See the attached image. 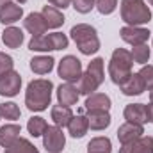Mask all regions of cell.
I'll use <instances>...</instances> for the list:
<instances>
[{"instance_id": "f546056e", "label": "cell", "mask_w": 153, "mask_h": 153, "mask_svg": "<svg viewBox=\"0 0 153 153\" xmlns=\"http://www.w3.org/2000/svg\"><path fill=\"white\" fill-rule=\"evenodd\" d=\"M103 59L102 57H96V59H93L89 64H87V73H91V75L94 76V78H98L102 84H103V80H105V71H103Z\"/></svg>"}, {"instance_id": "d6986e66", "label": "cell", "mask_w": 153, "mask_h": 153, "mask_svg": "<svg viewBox=\"0 0 153 153\" xmlns=\"http://www.w3.org/2000/svg\"><path fill=\"white\" fill-rule=\"evenodd\" d=\"M53 64H55V61L50 55H36L30 59V70L36 75H48L53 70Z\"/></svg>"}, {"instance_id": "ffe728a7", "label": "cell", "mask_w": 153, "mask_h": 153, "mask_svg": "<svg viewBox=\"0 0 153 153\" xmlns=\"http://www.w3.org/2000/svg\"><path fill=\"white\" fill-rule=\"evenodd\" d=\"M23 30L14 27V25H9L4 32H2V41L7 48H20V45L23 43Z\"/></svg>"}, {"instance_id": "5b68a950", "label": "cell", "mask_w": 153, "mask_h": 153, "mask_svg": "<svg viewBox=\"0 0 153 153\" xmlns=\"http://www.w3.org/2000/svg\"><path fill=\"white\" fill-rule=\"evenodd\" d=\"M57 73L59 76L64 80V82H70V84H75L80 80L82 76V62L76 59L75 55H66L59 61V66H57Z\"/></svg>"}, {"instance_id": "e575fe53", "label": "cell", "mask_w": 153, "mask_h": 153, "mask_svg": "<svg viewBox=\"0 0 153 153\" xmlns=\"http://www.w3.org/2000/svg\"><path fill=\"white\" fill-rule=\"evenodd\" d=\"M48 4L57 7V9H66L71 5V0H48Z\"/></svg>"}, {"instance_id": "ba28073f", "label": "cell", "mask_w": 153, "mask_h": 153, "mask_svg": "<svg viewBox=\"0 0 153 153\" xmlns=\"http://www.w3.org/2000/svg\"><path fill=\"white\" fill-rule=\"evenodd\" d=\"M150 34H152V32H150L148 29H144V27H130V25H126V27H123V29L119 30L121 39H123L125 43L132 45V46H137V45L146 43V41L150 39Z\"/></svg>"}, {"instance_id": "8fae6325", "label": "cell", "mask_w": 153, "mask_h": 153, "mask_svg": "<svg viewBox=\"0 0 153 153\" xmlns=\"http://www.w3.org/2000/svg\"><path fill=\"white\" fill-rule=\"evenodd\" d=\"M22 16H23V9L16 2H5L4 5H0V23L13 25V23L20 22Z\"/></svg>"}, {"instance_id": "9c48e42d", "label": "cell", "mask_w": 153, "mask_h": 153, "mask_svg": "<svg viewBox=\"0 0 153 153\" xmlns=\"http://www.w3.org/2000/svg\"><path fill=\"white\" fill-rule=\"evenodd\" d=\"M123 116L128 123H135V125H144L150 121V111L148 105L144 103H128L123 111Z\"/></svg>"}, {"instance_id": "74e56055", "label": "cell", "mask_w": 153, "mask_h": 153, "mask_svg": "<svg viewBox=\"0 0 153 153\" xmlns=\"http://www.w3.org/2000/svg\"><path fill=\"white\" fill-rule=\"evenodd\" d=\"M5 2H11V0H0V5H4Z\"/></svg>"}, {"instance_id": "f1b7e54d", "label": "cell", "mask_w": 153, "mask_h": 153, "mask_svg": "<svg viewBox=\"0 0 153 153\" xmlns=\"http://www.w3.org/2000/svg\"><path fill=\"white\" fill-rule=\"evenodd\" d=\"M0 116L4 119L16 121V119H20L22 111H20L18 103H14V102H4V103H0Z\"/></svg>"}, {"instance_id": "4dcf8cb0", "label": "cell", "mask_w": 153, "mask_h": 153, "mask_svg": "<svg viewBox=\"0 0 153 153\" xmlns=\"http://www.w3.org/2000/svg\"><path fill=\"white\" fill-rule=\"evenodd\" d=\"M71 5L75 7L76 13L80 14H87L96 7V0H71Z\"/></svg>"}, {"instance_id": "5bb4252c", "label": "cell", "mask_w": 153, "mask_h": 153, "mask_svg": "<svg viewBox=\"0 0 153 153\" xmlns=\"http://www.w3.org/2000/svg\"><path fill=\"white\" fill-rule=\"evenodd\" d=\"M143 134H144L143 125H135V123H128V121L117 128V139L121 144H128V143L139 139Z\"/></svg>"}, {"instance_id": "277c9868", "label": "cell", "mask_w": 153, "mask_h": 153, "mask_svg": "<svg viewBox=\"0 0 153 153\" xmlns=\"http://www.w3.org/2000/svg\"><path fill=\"white\" fill-rule=\"evenodd\" d=\"M132 66H134V57L128 50L125 48H116L109 61V76L116 85H121L128 76L132 75Z\"/></svg>"}, {"instance_id": "4316f807", "label": "cell", "mask_w": 153, "mask_h": 153, "mask_svg": "<svg viewBox=\"0 0 153 153\" xmlns=\"http://www.w3.org/2000/svg\"><path fill=\"white\" fill-rule=\"evenodd\" d=\"M46 126H48V123H46L45 117H41V116H32V117L29 119V123H27V130H29V134H30L32 137H43Z\"/></svg>"}, {"instance_id": "7402d4cb", "label": "cell", "mask_w": 153, "mask_h": 153, "mask_svg": "<svg viewBox=\"0 0 153 153\" xmlns=\"http://www.w3.org/2000/svg\"><path fill=\"white\" fill-rule=\"evenodd\" d=\"M52 121L55 123V126H59V128H64V126H68V123L71 121V117H73V112H71V107H64V105H53L52 107Z\"/></svg>"}, {"instance_id": "83f0119b", "label": "cell", "mask_w": 153, "mask_h": 153, "mask_svg": "<svg viewBox=\"0 0 153 153\" xmlns=\"http://www.w3.org/2000/svg\"><path fill=\"white\" fill-rule=\"evenodd\" d=\"M132 57H134V62H137V64H146L148 61H150V57H152V48L146 45V43H143V45H137V46H134L132 48Z\"/></svg>"}, {"instance_id": "d6a6232c", "label": "cell", "mask_w": 153, "mask_h": 153, "mask_svg": "<svg viewBox=\"0 0 153 153\" xmlns=\"http://www.w3.org/2000/svg\"><path fill=\"white\" fill-rule=\"evenodd\" d=\"M117 7V0H96V9L100 14H112Z\"/></svg>"}, {"instance_id": "30bf717a", "label": "cell", "mask_w": 153, "mask_h": 153, "mask_svg": "<svg viewBox=\"0 0 153 153\" xmlns=\"http://www.w3.org/2000/svg\"><path fill=\"white\" fill-rule=\"evenodd\" d=\"M111 105L112 102L105 93H93L85 98V103H84L87 112H109Z\"/></svg>"}, {"instance_id": "ab89813d", "label": "cell", "mask_w": 153, "mask_h": 153, "mask_svg": "<svg viewBox=\"0 0 153 153\" xmlns=\"http://www.w3.org/2000/svg\"><path fill=\"white\" fill-rule=\"evenodd\" d=\"M148 2H150V5H153V0H148Z\"/></svg>"}, {"instance_id": "60d3db41", "label": "cell", "mask_w": 153, "mask_h": 153, "mask_svg": "<svg viewBox=\"0 0 153 153\" xmlns=\"http://www.w3.org/2000/svg\"><path fill=\"white\" fill-rule=\"evenodd\" d=\"M0 117H2V116H0Z\"/></svg>"}, {"instance_id": "d4e9b609", "label": "cell", "mask_w": 153, "mask_h": 153, "mask_svg": "<svg viewBox=\"0 0 153 153\" xmlns=\"http://www.w3.org/2000/svg\"><path fill=\"white\" fill-rule=\"evenodd\" d=\"M4 153H39V150L25 137H18L11 146L5 148Z\"/></svg>"}, {"instance_id": "f35d334b", "label": "cell", "mask_w": 153, "mask_h": 153, "mask_svg": "<svg viewBox=\"0 0 153 153\" xmlns=\"http://www.w3.org/2000/svg\"><path fill=\"white\" fill-rule=\"evenodd\" d=\"M16 2H18V4H25L27 0H16Z\"/></svg>"}, {"instance_id": "e0dca14e", "label": "cell", "mask_w": 153, "mask_h": 153, "mask_svg": "<svg viewBox=\"0 0 153 153\" xmlns=\"http://www.w3.org/2000/svg\"><path fill=\"white\" fill-rule=\"evenodd\" d=\"M41 14H43L45 22H46V27H48V29H59V27L64 25V20H66L64 14L61 13V9H57V7H53V5H50V4H46V5L43 7Z\"/></svg>"}, {"instance_id": "7a4b0ae2", "label": "cell", "mask_w": 153, "mask_h": 153, "mask_svg": "<svg viewBox=\"0 0 153 153\" xmlns=\"http://www.w3.org/2000/svg\"><path fill=\"white\" fill-rule=\"evenodd\" d=\"M70 36L75 41L80 53H84V55H93L100 50V38H98V32L93 25L76 23L75 27H71Z\"/></svg>"}, {"instance_id": "1f68e13d", "label": "cell", "mask_w": 153, "mask_h": 153, "mask_svg": "<svg viewBox=\"0 0 153 153\" xmlns=\"http://www.w3.org/2000/svg\"><path fill=\"white\" fill-rule=\"evenodd\" d=\"M139 75H141L143 82H144V87H146L148 91H152L153 89V66L152 64H144V66L141 68Z\"/></svg>"}, {"instance_id": "3957f363", "label": "cell", "mask_w": 153, "mask_h": 153, "mask_svg": "<svg viewBox=\"0 0 153 153\" xmlns=\"http://www.w3.org/2000/svg\"><path fill=\"white\" fill-rule=\"evenodd\" d=\"M121 20L130 27H141L152 22V9L144 0H121Z\"/></svg>"}, {"instance_id": "52a82bcc", "label": "cell", "mask_w": 153, "mask_h": 153, "mask_svg": "<svg viewBox=\"0 0 153 153\" xmlns=\"http://www.w3.org/2000/svg\"><path fill=\"white\" fill-rule=\"evenodd\" d=\"M20 89H22V75L18 71L11 70L0 76V96L13 98L20 93Z\"/></svg>"}, {"instance_id": "8992f818", "label": "cell", "mask_w": 153, "mask_h": 153, "mask_svg": "<svg viewBox=\"0 0 153 153\" xmlns=\"http://www.w3.org/2000/svg\"><path fill=\"white\" fill-rule=\"evenodd\" d=\"M43 146L48 153H61L66 146V137L62 134V128L59 126H46L43 134Z\"/></svg>"}, {"instance_id": "2e32d148", "label": "cell", "mask_w": 153, "mask_h": 153, "mask_svg": "<svg viewBox=\"0 0 153 153\" xmlns=\"http://www.w3.org/2000/svg\"><path fill=\"white\" fill-rule=\"evenodd\" d=\"M23 27H25V30H29L32 34V38L43 36L48 30L46 22H45V18H43L41 13H30V14H27V18L23 20Z\"/></svg>"}, {"instance_id": "cb8c5ba5", "label": "cell", "mask_w": 153, "mask_h": 153, "mask_svg": "<svg viewBox=\"0 0 153 153\" xmlns=\"http://www.w3.org/2000/svg\"><path fill=\"white\" fill-rule=\"evenodd\" d=\"M87 119H89V128L91 130H105L111 126L112 117L109 112H87Z\"/></svg>"}, {"instance_id": "44dd1931", "label": "cell", "mask_w": 153, "mask_h": 153, "mask_svg": "<svg viewBox=\"0 0 153 153\" xmlns=\"http://www.w3.org/2000/svg\"><path fill=\"white\" fill-rule=\"evenodd\" d=\"M89 130V119L87 116H73L71 121L68 123V132L71 137L75 139H82Z\"/></svg>"}, {"instance_id": "9a60e30c", "label": "cell", "mask_w": 153, "mask_h": 153, "mask_svg": "<svg viewBox=\"0 0 153 153\" xmlns=\"http://www.w3.org/2000/svg\"><path fill=\"white\" fill-rule=\"evenodd\" d=\"M119 89H121V93L125 96H139V94H143L146 91L144 82H143V78L139 75V71L137 73H132V75L119 85Z\"/></svg>"}, {"instance_id": "4fadbf2b", "label": "cell", "mask_w": 153, "mask_h": 153, "mask_svg": "<svg viewBox=\"0 0 153 153\" xmlns=\"http://www.w3.org/2000/svg\"><path fill=\"white\" fill-rule=\"evenodd\" d=\"M119 153H153V137L152 135H141L139 139L121 144Z\"/></svg>"}, {"instance_id": "8d00e7d4", "label": "cell", "mask_w": 153, "mask_h": 153, "mask_svg": "<svg viewBox=\"0 0 153 153\" xmlns=\"http://www.w3.org/2000/svg\"><path fill=\"white\" fill-rule=\"evenodd\" d=\"M150 102H152V103H153V89H152V91H150Z\"/></svg>"}, {"instance_id": "b9f144b4", "label": "cell", "mask_w": 153, "mask_h": 153, "mask_svg": "<svg viewBox=\"0 0 153 153\" xmlns=\"http://www.w3.org/2000/svg\"><path fill=\"white\" fill-rule=\"evenodd\" d=\"M152 48H153V46H152Z\"/></svg>"}, {"instance_id": "603a6c76", "label": "cell", "mask_w": 153, "mask_h": 153, "mask_svg": "<svg viewBox=\"0 0 153 153\" xmlns=\"http://www.w3.org/2000/svg\"><path fill=\"white\" fill-rule=\"evenodd\" d=\"M100 85H102V82H100L98 78H94L91 73L85 71V73H82L80 80H78V93L84 94V96H89V94L96 93V89H98Z\"/></svg>"}, {"instance_id": "6da1fadb", "label": "cell", "mask_w": 153, "mask_h": 153, "mask_svg": "<svg viewBox=\"0 0 153 153\" xmlns=\"http://www.w3.org/2000/svg\"><path fill=\"white\" fill-rule=\"evenodd\" d=\"M53 84L48 78H36L29 82L25 91V105L32 112H43L52 103Z\"/></svg>"}, {"instance_id": "ac0fdd59", "label": "cell", "mask_w": 153, "mask_h": 153, "mask_svg": "<svg viewBox=\"0 0 153 153\" xmlns=\"http://www.w3.org/2000/svg\"><path fill=\"white\" fill-rule=\"evenodd\" d=\"M20 134H22V126L16 123H9V125L0 126V146L2 148L11 146L20 137Z\"/></svg>"}, {"instance_id": "836d02e7", "label": "cell", "mask_w": 153, "mask_h": 153, "mask_svg": "<svg viewBox=\"0 0 153 153\" xmlns=\"http://www.w3.org/2000/svg\"><path fill=\"white\" fill-rule=\"evenodd\" d=\"M13 66H14L13 57L7 55V53H4V52H0V76L4 75V73H7V71H11Z\"/></svg>"}, {"instance_id": "484cf974", "label": "cell", "mask_w": 153, "mask_h": 153, "mask_svg": "<svg viewBox=\"0 0 153 153\" xmlns=\"http://www.w3.org/2000/svg\"><path fill=\"white\" fill-rule=\"evenodd\" d=\"M112 143L109 137H94L87 144V153H111Z\"/></svg>"}, {"instance_id": "7c38bea8", "label": "cell", "mask_w": 153, "mask_h": 153, "mask_svg": "<svg viewBox=\"0 0 153 153\" xmlns=\"http://www.w3.org/2000/svg\"><path fill=\"white\" fill-rule=\"evenodd\" d=\"M78 96H80L78 87H75V85L70 84V82L61 84V85L57 87V102H59V105L73 107V105H76V102H78Z\"/></svg>"}, {"instance_id": "d590c367", "label": "cell", "mask_w": 153, "mask_h": 153, "mask_svg": "<svg viewBox=\"0 0 153 153\" xmlns=\"http://www.w3.org/2000/svg\"><path fill=\"white\" fill-rule=\"evenodd\" d=\"M148 111H150V121L153 123V103H150V105H148Z\"/></svg>"}]
</instances>
